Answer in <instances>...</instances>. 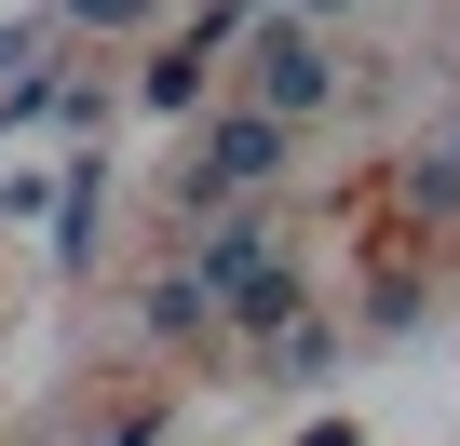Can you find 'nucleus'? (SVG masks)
<instances>
[{"instance_id": "f257e3e1", "label": "nucleus", "mask_w": 460, "mask_h": 446, "mask_svg": "<svg viewBox=\"0 0 460 446\" xmlns=\"http://www.w3.org/2000/svg\"><path fill=\"white\" fill-rule=\"evenodd\" d=\"M285 162H298V122H271V109H217V122L176 149V216H190V231H217V216H244Z\"/></svg>"}, {"instance_id": "f03ea898", "label": "nucleus", "mask_w": 460, "mask_h": 446, "mask_svg": "<svg viewBox=\"0 0 460 446\" xmlns=\"http://www.w3.org/2000/svg\"><path fill=\"white\" fill-rule=\"evenodd\" d=\"M339 95V55H325V28H258L244 41V109H271V122H312Z\"/></svg>"}, {"instance_id": "7ed1b4c3", "label": "nucleus", "mask_w": 460, "mask_h": 446, "mask_svg": "<svg viewBox=\"0 0 460 446\" xmlns=\"http://www.w3.org/2000/svg\"><path fill=\"white\" fill-rule=\"evenodd\" d=\"M217 325H230V338H258V352H271L285 325H312V271H298V258H271L258 284H230V298H217Z\"/></svg>"}, {"instance_id": "20e7f679", "label": "nucleus", "mask_w": 460, "mask_h": 446, "mask_svg": "<svg viewBox=\"0 0 460 446\" xmlns=\"http://www.w3.org/2000/svg\"><path fill=\"white\" fill-rule=\"evenodd\" d=\"M271 258H298V244H285V231H271V216H258V203H244V216H217V231H203V244H190V271H203V284H217V298H230V284H258V271H271Z\"/></svg>"}, {"instance_id": "39448f33", "label": "nucleus", "mask_w": 460, "mask_h": 446, "mask_svg": "<svg viewBox=\"0 0 460 446\" xmlns=\"http://www.w3.org/2000/svg\"><path fill=\"white\" fill-rule=\"evenodd\" d=\"M136 325H149V338H163V352H190V338H230V325H217V284H203V271H190V258H176V271H163V284H149V298H136Z\"/></svg>"}, {"instance_id": "423d86ee", "label": "nucleus", "mask_w": 460, "mask_h": 446, "mask_svg": "<svg viewBox=\"0 0 460 446\" xmlns=\"http://www.w3.org/2000/svg\"><path fill=\"white\" fill-rule=\"evenodd\" d=\"M406 216H433V231H460V149H406Z\"/></svg>"}, {"instance_id": "0eeeda50", "label": "nucleus", "mask_w": 460, "mask_h": 446, "mask_svg": "<svg viewBox=\"0 0 460 446\" xmlns=\"http://www.w3.org/2000/svg\"><path fill=\"white\" fill-rule=\"evenodd\" d=\"M203 68H217V41H190V28H176V41L149 55V82H136V95H149V109H203Z\"/></svg>"}, {"instance_id": "6e6552de", "label": "nucleus", "mask_w": 460, "mask_h": 446, "mask_svg": "<svg viewBox=\"0 0 460 446\" xmlns=\"http://www.w3.org/2000/svg\"><path fill=\"white\" fill-rule=\"evenodd\" d=\"M55 231H68V258H95V231H109V162H68V189H55Z\"/></svg>"}, {"instance_id": "1a4fd4ad", "label": "nucleus", "mask_w": 460, "mask_h": 446, "mask_svg": "<svg viewBox=\"0 0 460 446\" xmlns=\"http://www.w3.org/2000/svg\"><path fill=\"white\" fill-rule=\"evenodd\" d=\"M258 365H271V379H339V365H352V352H339V325H325V311H312V325H285V338H271V352H258Z\"/></svg>"}, {"instance_id": "9d476101", "label": "nucleus", "mask_w": 460, "mask_h": 446, "mask_svg": "<svg viewBox=\"0 0 460 446\" xmlns=\"http://www.w3.org/2000/svg\"><path fill=\"white\" fill-rule=\"evenodd\" d=\"M149 14H163V0H55L68 41H122V28H149Z\"/></svg>"}, {"instance_id": "9b49d317", "label": "nucleus", "mask_w": 460, "mask_h": 446, "mask_svg": "<svg viewBox=\"0 0 460 446\" xmlns=\"http://www.w3.org/2000/svg\"><path fill=\"white\" fill-rule=\"evenodd\" d=\"M298 14H312V28H339V14H366V0H298Z\"/></svg>"}, {"instance_id": "f8f14e48", "label": "nucleus", "mask_w": 460, "mask_h": 446, "mask_svg": "<svg viewBox=\"0 0 460 446\" xmlns=\"http://www.w3.org/2000/svg\"><path fill=\"white\" fill-rule=\"evenodd\" d=\"M109 446H163V419H122V433H109Z\"/></svg>"}, {"instance_id": "ddd939ff", "label": "nucleus", "mask_w": 460, "mask_h": 446, "mask_svg": "<svg viewBox=\"0 0 460 446\" xmlns=\"http://www.w3.org/2000/svg\"><path fill=\"white\" fill-rule=\"evenodd\" d=\"M447 149H460V122H447Z\"/></svg>"}]
</instances>
